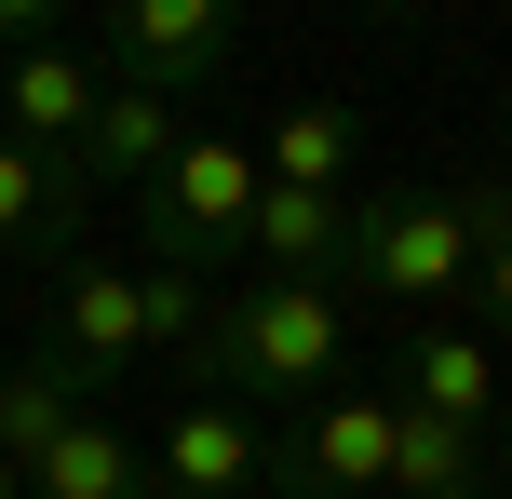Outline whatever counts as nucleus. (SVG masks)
Listing matches in <instances>:
<instances>
[{"label":"nucleus","instance_id":"obj_15","mask_svg":"<svg viewBox=\"0 0 512 499\" xmlns=\"http://www.w3.org/2000/svg\"><path fill=\"white\" fill-rule=\"evenodd\" d=\"M256 176L270 189H351V108H283L256 135Z\"/></svg>","mask_w":512,"mask_h":499},{"label":"nucleus","instance_id":"obj_16","mask_svg":"<svg viewBox=\"0 0 512 499\" xmlns=\"http://www.w3.org/2000/svg\"><path fill=\"white\" fill-rule=\"evenodd\" d=\"M486 486H499V459L472 446V432L405 419V446H391V499H486Z\"/></svg>","mask_w":512,"mask_h":499},{"label":"nucleus","instance_id":"obj_7","mask_svg":"<svg viewBox=\"0 0 512 499\" xmlns=\"http://www.w3.org/2000/svg\"><path fill=\"white\" fill-rule=\"evenodd\" d=\"M391 405H405V419H432V432H472V446H486L499 405H512V365H499V338H472V324H405Z\"/></svg>","mask_w":512,"mask_h":499},{"label":"nucleus","instance_id":"obj_18","mask_svg":"<svg viewBox=\"0 0 512 499\" xmlns=\"http://www.w3.org/2000/svg\"><path fill=\"white\" fill-rule=\"evenodd\" d=\"M135 297H149V351L189 378V365H203V338H216V284H203V270H162V257H149V270H135Z\"/></svg>","mask_w":512,"mask_h":499},{"label":"nucleus","instance_id":"obj_4","mask_svg":"<svg viewBox=\"0 0 512 499\" xmlns=\"http://www.w3.org/2000/svg\"><path fill=\"white\" fill-rule=\"evenodd\" d=\"M391 446H405L391 378H337L297 419H270V499H391Z\"/></svg>","mask_w":512,"mask_h":499},{"label":"nucleus","instance_id":"obj_2","mask_svg":"<svg viewBox=\"0 0 512 499\" xmlns=\"http://www.w3.org/2000/svg\"><path fill=\"white\" fill-rule=\"evenodd\" d=\"M472 243H486V230H472V189H364V203H351V243H337V297L459 324Z\"/></svg>","mask_w":512,"mask_h":499},{"label":"nucleus","instance_id":"obj_13","mask_svg":"<svg viewBox=\"0 0 512 499\" xmlns=\"http://www.w3.org/2000/svg\"><path fill=\"white\" fill-rule=\"evenodd\" d=\"M27 499H149V446H135L108 405H81V419L27 459Z\"/></svg>","mask_w":512,"mask_h":499},{"label":"nucleus","instance_id":"obj_11","mask_svg":"<svg viewBox=\"0 0 512 499\" xmlns=\"http://www.w3.org/2000/svg\"><path fill=\"white\" fill-rule=\"evenodd\" d=\"M176 149H189V108H162V95H135V81H108L68 162H81L95 189H122V203H135V189H149V176H162Z\"/></svg>","mask_w":512,"mask_h":499},{"label":"nucleus","instance_id":"obj_6","mask_svg":"<svg viewBox=\"0 0 512 499\" xmlns=\"http://www.w3.org/2000/svg\"><path fill=\"white\" fill-rule=\"evenodd\" d=\"M135 446H149V499H270V419L230 392H189Z\"/></svg>","mask_w":512,"mask_h":499},{"label":"nucleus","instance_id":"obj_14","mask_svg":"<svg viewBox=\"0 0 512 499\" xmlns=\"http://www.w3.org/2000/svg\"><path fill=\"white\" fill-rule=\"evenodd\" d=\"M81 405H95V378H81L68 351H27V365H0V446H14V459H41L54 432L81 419Z\"/></svg>","mask_w":512,"mask_h":499},{"label":"nucleus","instance_id":"obj_20","mask_svg":"<svg viewBox=\"0 0 512 499\" xmlns=\"http://www.w3.org/2000/svg\"><path fill=\"white\" fill-rule=\"evenodd\" d=\"M486 459H499V473H512V405H499V432H486Z\"/></svg>","mask_w":512,"mask_h":499},{"label":"nucleus","instance_id":"obj_8","mask_svg":"<svg viewBox=\"0 0 512 499\" xmlns=\"http://www.w3.org/2000/svg\"><path fill=\"white\" fill-rule=\"evenodd\" d=\"M81 216H95V176L68 149H0V257H68L81 270Z\"/></svg>","mask_w":512,"mask_h":499},{"label":"nucleus","instance_id":"obj_9","mask_svg":"<svg viewBox=\"0 0 512 499\" xmlns=\"http://www.w3.org/2000/svg\"><path fill=\"white\" fill-rule=\"evenodd\" d=\"M95 95H108V68H95L81 41H27V54H0V108H14L27 149H81Z\"/></svg>","mask_w":512,"mask_h":499},{"label":"nucleus","instance_id":"obj_10","mask_svg":"<svg viewBox=\"0 0 512 499\" xmlns=\"http://www.w3.org/2000/svg\"><path fill=\"white\" fill-rule=\"evenodd\" d=\"M54 351H68L81 378H122L135 351H149V297H135V270L81 257L68 284H54Z\"/></svg>","mask_w":512,"mask_h":499},{"label":"nucleus","instance_id":"obj_12","mask_svg":"<svg viewBox=\"0 0 512 499\" xmlns=\"http://www.w3.org/2000/svg\"><path fill=\"white\" fill-rule=\"evenodd\" d=\"M337 243H351V189H256L243 257L270 284H337Z\"/></svg>","mask_w":512,"mask_h":499},{"label":"nucleus","instance_id":"obj_17","mask_svg":"<svg viewBox=\"0 0 512 499\" xmlns=\"http://www.w3.org/2000/svg\"><path fill=\"white\" fill-rule=\"evenodd\" d=\"M472 230H486V243H472V297H459V324H472V338H512V176L472 189Z\"/></svg>","mask_w":512,"mask_h":499},{"label":"nucleus","instance_id":"obj_5","mask_svg":"<svg viewBox=\"0 0 512 499\" xmlns=\"http://www.w3.org/2000/svg\"><path fill=\"white\" fill-rule=\"evenodd\" d=\"M230 54H243L230 0H108V54H95V68L135 81V95H162V108H189V95H216Z\"/></svg>","mask_w":512,"mask_h":499},{"label":"nucleus","instance_id":"obj_1","mask_svg":"<svg viewBox=\"0 0 512 499\" xmlns=\"http://www.w3.org/2000/svg\"><path fill=\"white\" fill-rule=\"evenodd\" d=\"M337 284H216V338H203V365H189V392H230L256 405V419H297L310 392H337Z\"/></svg>","mask_w":512,"mask_h":499},{"label":"nucleus","instance_id":"obj_21","mask_svg":"<svg viewBox=\"0 0 512 499\" xmlns=\"http://www.w3.org/2000/svg\"><path fill=\"white\" fill-rule=\"evenodd\" d=\"M0 149H14V108H0Z\"/></svg>","mask_w":512,"mask_h":499},{"label":"nucleus","instance_id":"obj_19","mask_svg":"<svg viewBox=\"0 0 512 499\" xmlns=\"http://www.w3.org/2000/svg\"><path fill=\"white\" fill-rule=\"evenodd\" d=\"M0 499H27V459H14V446H0Z\"/></svg>","mask_w":512,"mask_h":499},{"label":"nucleus","instance_id":"obj_3","mask_svg":"<svg viewBox=\"0 0 512 499\" xmlns=\"http://www.w3.org/2000/svg\"><path fill=\"white\" fill-rule=\"evenodd\" d=\"M256 189H270V176H256L243 135H189V149L135 189V243H149L162 270H203V284H216V270L243 257V230H256Z\"/></svg>","mask_w":512,"mask_h":499}]
</instances>
